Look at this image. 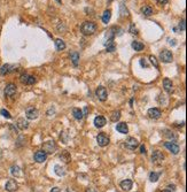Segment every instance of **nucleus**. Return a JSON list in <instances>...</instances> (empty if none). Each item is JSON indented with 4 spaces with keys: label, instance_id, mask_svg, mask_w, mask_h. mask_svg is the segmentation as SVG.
I'll list each match as a JSON object with an SVG mask.
<instances>
[{
    "label": "nucleus",
    "instance_id": "obj_1",
    "mask_svg": "<svg viewBox=\"0 0 187 192\" xmlns=\"http://www.w3.org/2000/svg\"><path fill=\"white\" fill-rule=\"evenodd\" d=\"M80 31L85 36H91V35H93L97 31V25L93 22L86 21V22H84V23L80 25Z\"/></svg>",
    "mask_w": 187,
    "mask_h": 192
},
{
    "label": "nucleus",
    "instance_id": "obj_2",
    "mask_svg": "<svg viewBox=\"0 0 187 192\" xmlns=\"http://www.w3.org/2000/svg\"><path fill=\"white\" fill-rule=\"evenodd\" d=\"M56 149H57V146H56L55 142H53V140H50V142H46L42 144V151L46 154H51L53 152H55Z\"/></svg>",
    "mask_w": 187,
    "mask_h": 192
},
{
    "label": "nucleus",
    "instance_id": "obj_3",
    "mask_svg": "<svg viewBox=\"0 0 187 192\" xmlns=\"http://www.w3.org/2000/svg\"><path fill=\"white\" fill-rule=\"evenodd\" d=\"M20 81L22 84H25V85H32L36 83V78H35V76H31L29 74H22L20 76Z\"/></svg>",
    "mask_w": 187,
    "mask_h": 192
},
{
    "label": "nucleus",
    "instance_id": "obj_4",
    "mask_svg": "<svg viewBox=\"0 0 187 192\" xmlns=\"http://www.w3.org/2000/svg\"><path fill=\"white\" fill-rule=\"evenodd\" d=\"M163 160H164V155L162 152H160V151H154L153 152V154H152V161H153V163L160 166V164L163 163Z\"/></svg>",
    "mask_w": 187,
    "mask_h": 192
},
{
    "label": "nucleus",
    "instance_id": "obj_5",
    "mask_svg": "<svg viewBox=\"0 0 187 192\" xmlns=\"http://www.w3.org/2000/svg\"><path fill=\"white\" fill-rule=\"evenodd\" d=\"M95 96L98 97V99L100 101H106L108 97L107 89L105 87H99L98 89H97V91H95Z\"/></svg>",
    "mask_w": 187,
    "mask_h": 192
},
{
    "label": "nucleus",
    "instance_id": "obj_6",
    "mask_svg": "<svg viewBox=\"0 0 187 192\" xmlns=\"http://www.w3.org/2000/svg\"><path fill=\"white\" fill-rule=\"evenodd\" d=\"M160 59L165 63L172 62V60H173L172 53L170 52L169 50H163L162 52L160 53Z\"/></svg>",
    "mask_w": 187,
    "mask_h": 192
},
{
    "label": "nucleus",
    "instance_id": "obj_7",
    "mask_svg": "<svg viewBox=\"0 0 187 192\" xmlns=\"http://www.w3.org/2000/svg\"><path fill=\"white\" fill-rule=\"evenodd\" d=\"M38 115H39V112L35 107H28L25 109V116H27V119H29V120H36L38 117Z\"/></svg>",
    "mask_w": 187,
    "mask_h": 192
},
{
    "label": "nucleus",
    "instance_id": "obj_8",
    "mask_svg": "<svg viewBox=\"0 0 187 192\" xmlns=\"http://www.w3.org/2000/svg\"><path fill=\"white\" fill-rule=\"evenodd\" d=\"M97 142H98L99 146H101V147H105V146H107L109 144V137H108L106 134H99L98 137H97Z\"/></svg>",
    "mask_w": 187,
    "mask_h": 192
},
{
    "label": "nucleus",
    "instance_id": "obj_9",
    "mask_svg": "<svg viewBox=\"0 0 187 192\" xmlns=\"http://www.w3.org/2000/svg\"><path fill=\"white\" fill-rule=\"evenodd\" d=\"M125 147L129 150H136L138 146H139V142L133 138V137H129L127 140H125Z\"/></svg>",
    "mask_w": 187,
    "mask_h": 192
},
{
    "label": "nucleus",
    "instance_id": "obj_10",
    "mask_svg": "<svg viewBox=\"0 0 187 192\" xmlns=\"http://www.w3.org/2000/svg\"><path fill=\"white\" fill-rule=\"evenodd\" d=\"M164 146H165V149H168L171 153H173L174 155L176 154L179 153V151H180V149H179V146H178L176 143H171V142H167V143H164Z\"/></svg>",
    "mask_w": 187,
    "mask_h": 192
},
{
    "label": "nucleus",
    "instance_id": "obj_11",
    "mask_svg": "<svg viewBox=\"0 0 187 192\" xmlns=\"http://www.w3.org/2000/svg\"><path fill=\"white\" fill-rule=\"evenodd\" d=\"M33 159H35V161L38 163H42L44 161H46L47 159V154L44 152V151H37L35 155H33Z\"/></svg>",
    "mask_w": 187,
    "mask_h": 192
},
{
    "label": "nucleus",
    "instance_id": "obj_12",
    "mask_svg": "<svg viewBox=\"0 0 187 192\" xmlns=\"http://www.w3.org/2000/svg\"><path fill=\"white\" fill-rule=\"evenodd\" d=\"M16 93V85L13 83L7 84L5 87V96L6 97H13Z\"/></svg>",
    "mask_w": 187,
    "mask_h": 192
},
{
    "label": "nucleus",
    "instance_id": "obj_13",
    "mask_svg": "<svg viewBox=\"0 0 187 192\" xmlns=\"http://www.w3.org/2000/svg\"><path fill=\"white\" fill-rule=\"evenodd\" d=\"M5 189H6V191H8V192H14L19 189V185H17L16 181H14V179H9L8 182L6 183Z\"/></svg>",
    "mask_w": 187,
    "mask_h": 192
},
{
    "label": "nucleus",
    "instance_id": "obj_14",
    "mask_svg": "<svg viewBox=\"0 0 187 192\" xmlns=\"http://www.w3.org/2000/svg\"><path fill=\"white\" fill-rule=\"evenodd\" d=\"M147 115L149 116L150 119L156 120V119H160V117H161L162 113H161V111H160L159 108H149L148 112H147Z\"/></svg>",
    "mask_w": 187,
    "mask_h": 192
},
{
    "label": "nucleus",
    "instance_id": "obj_15",
    "mask_svg": "<svg viewBox=\"0 0 187 192\" xmlns=\"http://www.w3.org/2000/svg\"><path fill=\"white\" fill-rule=\"evenodd\" d=\"M107 123V120L103 117V116H97L95 119H94V125L97 127V128H103L105 125Z\"/></svg>",
    "mask_w": 187,
    "mask_h": 192
},
{
    "label": "nucleus",
    "instance_id": "obj_16",
    "mask_svg": "<svg viewBox=\"0 0 187 192\" xmlns=\"http://www.w3.org/2000/svg\"><path fill=\"white\" fill-rule=\"evenodd\" d=\"M116 130L119 132V134H123L125 135L129 132V128H127V123H124V122H121V123H118L116 125Z\"/></svg>",
    "mask_w": 187,
    "mask_h": 192
},
{
    "label": "nucleus",
    "instance_id": "obj_17",
    "mask_svg": "<svg viewBox=\"0 0 187 192\" xmlns=\"http://www.w3.org/2000/svg\"><path fill=\"white\" fill-rule=\"evenodd\" d=\"M163 87H164V90L168 92V93H171L173 90V84H172V82L170 81L169 78H164V81H163Z\"/></svg>",
    "mask_w": 187,
    "mask_h": 192
},
{
    "label": "nucleus",
    "instance_id": "obj_18",
    "mask_svg": "<svg viewBox=\"0 0 187 192\" xmlns=\"http://www.w3.org/2000/svg\"><path fill=\"white\" fill-rule=\"evenodd\" d=\"M119 185H121V187L124 190V191H129V190H131L132 189L133 183H132L131 179H124V181H122Z\"/></svg>",
    "mask_w": 187,
    "mask_h": 192
},
{
    "label": "nucleus",
    "instance_id": "obj_19",
    "mask_svg": "<svg viewBox=\"0 0 187 192\" xmlns=\"http://www.w3.org/2000/svg\"><path fill=\"white\" fill-rule=\"evenodd\" d=\"M13 70H14V66L6 63V65H4L2 67L0 68V74H1V75H6V74H8V72H12Z\"/></svg>",
    "mask_w": 187,
    "mask_h": 192
},
{
    "label": "nucleus",
    "instance_id": "obj_20",
    "mask_svg": "<svg viewBox=\"0 0 187 192\" xmlns=\"http://www.w3.org/2000/svg\"><path fill=\"white\" fill-rule=\"evenodd\" d=\"M70 60L74 67H78V62H79V54L77 52H71L70 53Z\"/></svg>",
    "mask_w": 187,
    "mask_h": 192
},
{
    "label": "nucleus",
    "instance_id": "obj_21",
    "mask_svg": "<svg viewBox=\"0 0 187 192\" xmlns=\"http://www.w3.org/2000/svg\"><path fill=\"white\" fill-rule=\"evenodd\" d=\"M131 46H132V48H133L134 51H137V52H140V51H142V50L145 48V45H144V44L140 43V42H137V40L132 42Z\"/></svg>",
    "mask_w": 187,
    "mask_h": 192
},
{
    "label": "nucleus",
    "instance_id": "obj_22",
    "mask_svg": "<svg viewBox=\"0 0 187 192\" xmlns=\"http://www.w3.org/2000/svg\"><path fill=\"white\" fill-rule=\"evenodd\" d=\"M110 17H112V10L110 9H107L103 12L102 14V22L105 24H107L109 21H110Z\"/></svg>",
    "mask_w": 187,
    "mask_h": 192
},
{
    "label": "nucleus",
    "instance_id": "obj_23",
    "mask_svg": "<svg viewBox=\"0 0 187 192\" xmlns=\"http://www.w3.org/2000/svg\"><path fill=\"white\" fill-rule=\"evenodd\" d=\"M55 47L57 51H63L66 48V43L60 38L55 39Z\"/></svg>",
    "mask_w": 187,
    "mask_h": 192
},
{
    "label": "nucleus",
    "instance_id": "obj_24",
    "mask_svg": "<svg viewBox=\"0 0 187 192\" xmlns=\"http://www.w3.org/2000/svg\"><path fill=\"white\" fill-rule=\"evenodd\" d=\"M72 115H74V117H75L76 120H82V119L84 117L83 112L80 111L79 108H74V109H72Z\"/></svg>",
    "mask_w": 187,
    "mask_h": 192
},
{
    "label": "nucleus",
    "instance_id": "obj_25",
    "mask_svg": "<svg viewBox=\"0 0 187 192\" xmlns=\"http://www.w3.org/2000/svg\"><path fill=\"white\" fill-rule=\"evenodd\" d=\"M17 127H19L21 130H25V129H28L29 123L25 121V119H19V121H17Z\"/></svg>",
    "mask_w": 187,
    "mask_h": 192
},
{
    "label": "nucleus",
    "instance_id": "obj_26",
    "mask_svg": "<svg viewBox=\"0 0 187 192\" xmlns=\"http://www.w3.org/2000/svg\"><path fill=\"white\" fill-rule=\"evenodd\" d=\"M119 14H121L122 17H127L129 16V10H127L124 4H121V6H119Z\"/></svg>",
    "mask_w": 187,
    "mask_h": 192
},
{
    "label": "nucleus",
    "instance_id": "obj_27",
    "mask_svg": "<svg viewBox=\"0 0 187 192\" xmlns=\"http://www.w3.org/2000/svg\"><path fill=\"white\" fill-rule=\"evenodd\" d=\"M119 119H121V112L119 111H114L110 114V121H112V122H117Z\"/></svg>",
    "mask_w": 187,
    "mask_h": 192
},
{
    "label": "nucleus",
    "instance_id": "obj_28",
    "mask_svg": "<svg viewBox=\"0 0 187 192\" xmlns=\"http://www.w3.org/2000/svg\"><path fill=\"white\" fill-rule=\"evenodd\" d=\"M141 13L145 16H150L153 14V9L150 8L149 6H144V7H141Z\"/></svg>",
    "mask_w": 187,
    "mask_h": 192
},
{
    "label": "nucleus",
    "instance_id": "obj_29",
    "mask_svg": "<svg viewBox=\"0 0 187 192\" xmlns=\"http://www.w3.org/2000/svg\"><path fill=\"white\" fill-rule=\"evenodd\" d=\"M54 170H55V174L57 176H63L66 172H64V168L63 167H61L60 164H56L55 167H54Z\"/></svg>",
    "mask_w": 187,
    "mask_h": 192
},
{
    "label": "nucleus",
    "instance_id": "obj_30",
    "mask_svg": "<svg viewBox=\"0 0 187 192\" xmlns=\"http://www.w3.org/2000/svg\"><path fill=\"white\" fill-rule=\"evenodd\" d=\"M10 173H12L13 176H21V169L17 166H13L10 168Z\"/></svg>",
    "mask_w": 187,
    "mask_h": 192
},
{
    "label": "nucleus",
    "instance_id": "obj_31",
    "mask_svg": "<svg viewBox=\"0 0 187 192\" xmlns=\"http://www.w3.org/2000/svg\"><path fill=\"white\" fill-rule=\"evenodd\" d=\"M60 159L64 160V162H69V161H70V154H69V152L63 151V152L60 154Z\"/></svg>",
    "mask_w": 187,
    "mask_h": 192
},
{
    "label": "nucleus",
    "instance_id": "obj_32",
    "mask_svg": "<svg viewBox=\"0 0 187 192\" xmlns=\"http://www.w3.org/2000/svg\"><path fill=\"white\" fill-rule=\"evenodd\" d=\"M159 177H160V174L159 173H154V172H153V173H150L149 174V181L150 182H157V181H159Z\"/></svg>",
    "mask_w": 187,
    "mask_h": 192
},
{
    "label": "nucleus",
    "instance_id": "obj_33",
    "mask_svg": "<svg viewBox=\"0 0 187 192\" xmlns=\"http://www.w3.org/2000/svg\"><path fill=\"white\" fill-rule=\"evenodd\" d=\"M149 60H150V62H152V65H153V66H154L155 68H159L160 67L159 62H157V59L155 58L154 55H150V57H149Z\"/></svg>",
    "mask_w": 187,
    "mask_h": 192
},
{
    "label": "nucleus",
    "instance_id": "obj_34",
    "mask_svg": "<svg viewBox=\"0 0 187 192\" xmlns=\"http://www.w3.org/2000/svg\"><path fill=\"white\" fill-rule=\"evenodd\" d=\"M106 46H107V52H114V51L116 50V45H115L114 42L110 44H108V45H106Z\"/></svg>",
    "mask_w": 187,
    "mask_h": 192
},
{
    "label": "nucleus",
    "instance_id": "obj_35",
    "mask_svg": "<svg viewBox=\"0 0 187 192\" xmlns=\"http://www.w3.org/2000/svg\"><path fill=\"white\" fill-rule=\"evenodd\" d=\"M140 66L142 68H148L149 67V63H148V61H147L145 58H141L140 59Z\"/></svg>",
    "mask_w": 187,
    "mask_h": 192
},
{
    "label": "nucleus",
    "instance_id": "obj_36",
    "mask_svg": "<svg viewBox=\"0 0 187 192\" xmlns=\"http://www.w3.org/2000/svg\"><path fill=\"white\" fill-rule=\"evenodd\" d=\"M0 114H1L2 116H5V117H7V119H12V115L9 114V112L6 111V109H1Z\"/></svg>",
    "mask_w": 187,
    "mask_h": 192
},
{
    "label": "nucleus",
    "instance_id": "obj_37",
    "mask_svg": "<svg viewBox=\"0 0 187 192\" xmlns=\"http://www.w3.org/2000/svg\"><path fill=\"white\" fill-rule=\"evenodd\" d=\"M130 32H131L132 35L138 34V29L136 28V25H134V24H131V27H130Z\"/></svg>",
    "mask_w": 187,
    "mask_h": 192
},
{
    "label": "nucleus",
    "instance_id": "obj_38",
    "mask_svg": "<svg viewBox=\"0 0 187 192\" xmlns=\"http://www.w3.org/2000/svg\"><path fill=\"white\" fill-rule=\"evenodd\" d=\"M179 29L182 31H185V20H182V22L179 23Z\"/></svg>",
    "mask_w": 187,
    "mask_h": 192
},
{
    "label": "nucleus",
    "instance_id": "obj_39",
    "mask_svg": "<svg viewBox=\"0 0 187 192\" xmlns=\"http://www.w3.org/2000/svg\"><path fill=\"white\" fill-rule=\"evenodd\" d=\"M140 153L146 154V147L144 146V145H141V146H140Z\"/></svg>",
    "mask_w": 187,
    "mask_h": 192
},
{
    "label": "nucleus",
    "instance_id": "obj_40",
    "mask_svg": "<svg viewBox=\"0 0 187 192\" xmlns=\"http://www.w3.org/2000/svg\"><path fill=\"white\" fill-rule=\"evenodd\" d=\"M86 192H97V190L94 187H87L86 189Z\"/></svg>",
    "mask_w": 187,
    "mask_h": 192
},
{
    "label": "nucleus",
    "instance_id": "obj_41",
    "mask_svg": "<svg viewBox=\"0 0 187 192\" xmlns=\"http://www.w3.org/2000/svg\"><path fill=\"white\" fill-rule=\"evenodd\" d=\"M87 113H89V107L86 106V107H85V108H84V113H83V115H84V116H86V115H87Z\"/></svg>",
    "mask_w": 187,
    "mask_h": 192
},
{
    "label": "nucleus",
    "instance_id": "obj_42",
    "mask_svg": "<svg viewBox=\"0 0 187 192\" xmlns=\"http://www.w3.org/2000/svg\"><path fill=\"white\" fill-rule=\"evenodd\" d=\"M51 192H61V190L59 189V187H53L51 190Z\"/></svg>",
    "mask_w": 187,
    "mask_h": 192
},
{
    "label": "nucleus",
    "instance_id": "obj_43",
    "mask_svg": "<svg viewBox=\"0 0 187 192\" xmlns=\"http://www.w3.org/2000/svg\"><path fill=\"white\" fill-rule=\"evenodd\" d=\"M156 1H157V2H160V4H162V5L168 2V0H156Z\"/></svg>",
    "mask_w": 187,
    "mask_h": 192
},
{
    "label": "nucleus",
    "instance_id": "obj_44",
    "mask_svg": "<svg viewBox=\"0 0 187 192\" xmlns=\"http://www.w3.org/2000/svg\"><path fill=\"white\" fill-rule=\"evenodd\" d=\"M56 2H57V4H61V0H55Z\"/></svg>",
    "mask_w": 187,
    "mask_h": 192
},
{
    "label": "nucleus",
    "instance_id": "obj_45",
    "mask_svg": "<svg viewBox=\"0 0 187 192\" xmlns=\"http://www.w3.org/2000/svg\"><path fill=\"white\" fill-rule=\"evenodd\" d=\"M162 192H170L169 190H164V191H162Z\"/></svg>",
    "mask_w": 187,
    "mask_h": 192
},
{
    "label": "nucleus",
    "instance_id": "obj_46",
    "mask_svg": "<svg viewBox=\"0 0 187 192\" xmlns=\"http://www.w3.org/2000/svg\"><path fill=\"white\" fill-rule=\"evenodd\" d=\"M109 1H112V0H109Z\"/></svg>",
    "mask_w": 187,
    "mask_h": 192
}]
</instances>
